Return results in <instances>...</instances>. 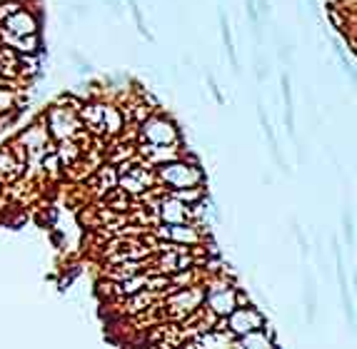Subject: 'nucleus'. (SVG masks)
Instances as JSON below:
<instances>
[{"label":"nucleus","mask_w":357,"mask_h":349,"mask_svg":"<svg viewBox=\"0 0 357 349\" xmlns=\"http://www.w3.org/2000/svg\"><path fill=\"white\" fill-rule=\"evenodd\" d=\"M208 307L213 309L217 317H228L230 312L237 307L235 292H232V289H213L208 297Z\"/></svg>","instance_id":"obj_4"},{"label":"nucleus","mask_w":357,"mask_h":349,"mask_svg":"<svg viewBox=\"0 0 357 349\" xmlns=\"http://www.w3.org/2000/svg\"><path fill=\"white\" fill-rule=\"evenodd\" d=\"M260 122H263V130H265V135H268L270 153H272V157H275V162H277V165H280V170H288V168H285L283 153H280V145H277V137H275V133H272V125H270L268 117H265L263 108H260Z\"/></svg>","instance_id":"obj_10"},{"label":"nucleus","mask_w":357,"mask_h":349,"mask_svg":"<svg viewBox=\"0 0 357 349\" xmlns=\"http://www.w3.org/2000/svg\"><path fill=\"white\" fill-rule=\"evenodd\" d=\"M220 27H223V41H225V47H228L230 63H232V67H235V73H240V63H237L235 43H232V35H230V25H228V18H225V13H220Z\"/></svg>","instance_id":"obj_11"},{"label":"nucleus","mask_w":357,"mask_h":349,"mask_svg":"<svg viewBox=\"0 0 357 349\" xmlns=\"http://www.w3.org/2000/svg\"><path fill=\"white\" fill-rule=\"evenodd\" d=\"M230 332H235V335H248L252 329H260L263 327V315L257 312V309H232L230 312Z\"/></svg>","instance_id":"obj_2"},{"label":"nucleus","mask_w":357,"mask_h":349,"mask_svg":"<svg viewBox=\"0 0 357 349\" xmlns=\"http://www.w3.org/2000/svg\"><path fill=\"white\" fill-rule=\"evenodd\" d=\"M162 237H170V240H177V242H197V232L193 227H185L182 222L177 225H168V227L160 232Z\"/></svg>","instance_id":"obj_9"},{"label":"nucleus","mask_w":357,"mask_h":349,"mask_svg":"<svg viewBox=\"0 0 357 349\" xmlns=\"http://www.w3.org/2000/svg\"><path fill=\"white\" fill-rule=\"evenodd\" d=\"M160 177L165 185L175 190H193L202 182V172L197 168H190L185 162H165L160 165Z\"/></svg>","instance_id":"obj_1"},{"label":"nucleus","mask_w":357,"mask_h":349,"mask_svg":"<svg viewBox=\"0 0 357 349\" xmlns=\"http://www.w3.org/2000/svg\"><path fill=\"white\" fill-rule=\"evenodd\" d=\"M295 237L300 242V249H303V255H307V242H305V235L300 232V227H295Z\"/></svg>","instance_id":"obj_16"},{"label":"nucleus","mask_w":357,"mask_h":349,"mask_svg":"<svg viewBox=\"0 0 357 349\" xmlns=\"http://www.w3.org/2000/svg\"><path fill=\"white\" fill-rule=\"evenodd\" d=\"M118 177H130V192H142V190L148 188V170L140 168V165H122L120 172H118Z\"/></svg>","instance_id":"obj_6"},{"label":"nucleus","mask_w":357,"mask_h":349,"mask_svg":"<svg viewBox=\"0 0 357 349\" xmlns=\"http://www.w3.org/2000/svg\"><path fill=\"white\" fill-rule=\"evenodd\" d=\"M110 5H113V10H120V0H108Z\"/></svg>","instance_id":"obj_17"},{"label":"nucleus","mask_w":357,"mask_h":349,"mask_svg":"<svg viewBox=\"0 0 357 349\" xmlns=\"http://www.w3.org/2000/svg\"><path fill=\"white\" fill-rule=\"evenodd\" d=\"M6 27L10 30V33H15V35H33V33H38V23H35V18L33 15H28L25 10H18L15 15H10L8 18V23H6Z\"/></svg>","instance_id":"obj_5"},{"label":"nucleus","mask_w":357,"mask_h":349,"mask_svg":"<svg viewBox=\"0 0 357 349\" xmlns=\"http://www.w3.org/2000/svg\"><path fill=\"white\" fill-rule=\"evenodd\" d=\"M162 220L168 222V225H177V222H185L188 220V210H185V205L182 202H162Z\"/></svg>","instance_id":"obj_8"},{"label":"nucleus","mask_w":357,"mask_h":349,"mask_svg":"<svg viewBox=\"0 0 357 349\" xmlns=\"http://www.w3.org/2000/svg\"><path fill=\"white\" fill-rule=\"evenodd\" d=\"M142 135H145V140L153 142V145H170V142L177 137V130L173 128V122L168 120H148L142 125Z\"/></svg>","instance_id":"obj_3"},{"label":"nucleus","mask_w":357,"mask_h":349,"mask_svg":"<svg viewBox=\"0 0 357 349\" xmlns=\"http://www.w3.org/2000/svg\"><path fill=\"white\" fill-rule=\"evenodd\" d=\"M142 287H148V280L145 277H140V280H125V282L120 284V292L122 295H135V292H140Z\"/></svg>","instance_id":"obj_13"},{"label":"nucleus","mask_w":357,"mask_h":349,"mask_svg":"<svg viewBox=\"0 0 357 349\" xmlns=\"http://www.w3.org/2000/svg\"><path fill=\"white\" fill-rule=\"evenodd\" d=\"M208 82H210V90H213V95L217 98V102H223V95H220V90H217L215 78H213V75H208Z\"/></svg>","instance_id":"obj_15"},{"label":"nucleus","mask_w":357,"mask_h":349,"mask_svg":"<svg viewBox=\"0 0 357 349\" xmlns=\"http://www.w3.org/2000/svg\"><path fill=\"white\" fill-rule=\"evenodd\" d=\"M128 3H130V8H133V15H135V21H138V27H140V33L148 35V38H150L148 27H145V23H142V13H140V5H138V0H128Z\"/></svg>","instance_id":"obj_14"},{"label":"nucleus","mask_w":357,"mask_h":349,"mask_svg":"<svg viewBox=\"0 0 357 349\" xmlns=\"http://www.w3.org/2000/svg\"><path fill=\"white\" fill-rule=\"evenodd\" d=\"M280 82H283V98H285V125H288V133L295 135V105H292L290 78H288V75L283 73Z\"/></svg>","instance_id":"obj_7"},{"label":"nucleus","mask_w":357,"mask_h":349,"mask_svg":"<svg viewBox=\"0 0 357 349\" xmlns=\"http://www.w3.org/2000/svg\"><path fill=\"white\" fill-rule=\"evenodd\" d=\"M243 339H240V344H245V347H270V337L268 332H260V329H252V332H248V335H240Z\"/></svg>","instance_id":"obj_12"}]
</instances>
